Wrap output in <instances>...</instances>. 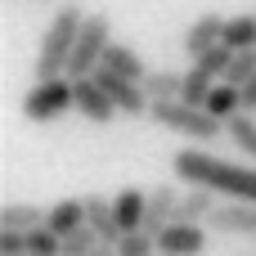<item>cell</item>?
<instances>
[{"mask_svg": "<svg viewBox=\"0 0 256 256\" xmlns=\"http://www.w3.org/2000/svg\"><path fill=\"white\" fill-rule=\"evenodd\" d=\"M171 171L184 180V184H207L216 189L220 198H248L256 202V171L252 166H234V162H220L202 148H180L171 158Z\"/></svg>", "mask_w": 256, "mask_h": 256, "instance_id": "1", "label": "cell"}, {"mask_svg": "<svg viewBox=\"0 0 256 256\" xmlns=\"http://www.w3.org/2000/svg\"><path fill=\"white\" fill-rule=\"evenodd\" d=\"M148 117H153L162 130H176V135H184V140H194V144H216L220 130H225V122H220L212 108L189 104V99H153V104H148Z\"/></svg>", "mask_w": 256, "mask_h": 256, "instance_id": "2", "label": "cell"}, {"mask_svg": "<svg viewBox=\"0 0 256 256\" xmlns=\"http://www.w3.org/2000/svg\"><path fill=\"white\" fill-rule=\"evenodd\" d=\"M81 22H86L81 4H63V9L50 18V27H45V36H40V50H36V81H45V76H63V72H68Z\"/></svg>", "mask_w": 256, "mask_h": 256, "instance_id": "3", "label": "cell"}, {"mask_svg": "<svg viewBox=\"0 0 256 256\" xmlns=\"http://www.w3.org/2000/svg\"><path fill=\"white\" fill-rule=\"evenodd\" d=\"M108 45H112V22H108V14H86V22H81V32H76V45H72L68 76H90V72L104 63Z\"/></svg>", "mask_w": 256, "mask_h": 256, "instance_id": "4", "label": "cell"}, {"mask_svg": "<svg viewBox=\"0 0 256 256\" xmlns=\"http://www.w3.org/2000/svg\"><path fill=\"white\" fill-rule=\"evenodd\" d=\"M68 108H76V94H72V76H68V72L36 81V86L27 90V99H22V117H27V122H54V117H63Z\"/></svg>", "mask_w": 256, "mask_h": 256, "instance_id": "5", "label": "cell"}, {"mask_svg": "<svg viewBox=\"0 0 256 256\" xmlns=\"http://www.w3.org/2000/svg\"><path fill=\"white\" fill-rule=\"evenodd\" d=\"M94 76L104 81V90L117 99V108H122V117H148V90H144V81H135V76H122L117 68H108V63H99L94 68Z\"/></svg>", "mask_w": 256, "mask_h": 256, "instance_id": "6", "label": "cell"}, {"mask_svg": "<svg viewBox=\"0 0 256 256\" xmlns=\"http://www.w3.org/2000/svg\"><path fill=\"white\" fill-rule=\"evenodd\" d=\"M72 94H76V112L86 117V122H94V126H108L112 117H122V108H117V99L104 90V81L90 72V76H72Z\"/></svg>", "mask_w": 256, "mask_h": 256, "instance_id": "7", "label": "cell"}, {"mask_svg": "<svg viewBox=\"0 0 256 256\" xmlns=\"http://www.w3.org/2000/svg\"><path fill=\"white\" fill-rule=\"evenodd\" d=\"M216 234H234V238H256V202L248 198H225L216 202L212 220H207Z\"/></svg>", "mask_w": 256, "mask_h": 256, "instance_id": "8", "label": "cell"}, {"mask_svg": "<svg viewBox=\"0 0 256 256\" xmlns=\"http://www.w3.org/2000/svg\"><path fill=\"white\" fill-rule=\"evenodd\" d=\"M202 248H207L202 220H171L158 234V252H166V256H198Z\"/></svg>", "mask_w": 256, "mask_h": 256, "instance_id": "9", "label": "cell"}, {"mask_svg": "<svg viewBox=\"0 0 256 256\" xmlns=\"http://www.w3.org/2000/svg\"><path fill=\"white\" fill-rule=\"evenodd\" d=\"M225 22H230V18H220V14H198V18L184 27V40H180V45H184V54H189V58H198L202 50H212L216 40H225Z\"/></svg>", "mask_w": 256, "mask_h": 256, "instance_id": "10", "label": "cell"}, {"mask_svg": "<svg viewBox=\"0 0 256 256\" xmlns=\"http://www.w3.org/2000/svg\"><path fill=\"white\" fill-rule=\"evenodd\" d=\"M176 207H180V194L171 184H158L148 189V207H144V230L148 234H162L171 220H176Z\"/></svg>", "mask_w": 256, "mask_h": 256, "instance_id": "11", "label": "cell"}, {"mask_svg": "<svg viewBox=\"0 0 256 256\" xmlns=\"http://www.w3.org/2000/svg\"><path fill=\"white\" fill-rule=\"evenodd\" d=\"M86 220L99 230L104 248H108V252H117V243H122V225H117V216H112V202H108L104 194H86Z\"/></svg>", "mask_w": 256, "mask_h": 256, "instance_id": "12", "label": "cell"}, {"mask_svg": "<svg viewBox=\"0 0 256 256\" xmlns=\"http://www.w3.org/2000/svg\"><path fill=\"white\" fill-rule=\"evenodd\" d=\"M220 194L207 189V184H194L189 194H180V207H176V220H212Z\"/></svg>", "mask_w": 256, "mask_h": 256, "instance_id": "13", "label": "cell"}, {"mask_svg": "<svg viewBox=\"0 0 256 256\" xmlns=\"http://www.w3.org/2000/svg\"><path fill=\"white\" fill-rule=\"evenodd\" d=\"M144 207H148V194L144 189H122L112 198V216H117L122 234L126 230H144Z\"/></svg>", "mask_w": 256, "mask_h": 256, "instance_id": "14", "label": "cell"}, {"mask_svg": "<svg viewBox=\"0 0 256 256\" xmlns=\"http://www.w3.org/2000/svg\"><path fill=\"white\" fill-rule=\"evenodd\" d=\"M202 108H212L220 122H230V117L243 108V86H234V81H225V76H220V81L212 86V94L202 99Z\"/></svg>", "mask_w": 256, "mask_h": 256, "instance_id": "15", "label": "cell"}, {"mask_svg": "<svg viewBox=\"0 0 256 256\" xmlns=\"http://www.w3.org/2000/svg\"><path fill=\"white\" fill-rule=\"evenodd\" d=\"M45 225H50L54 234H72L76 225H86V198H63V202H54V207L45 212Z\"/></svg>", "mask_w": 256, "mask_h": 256, "instance_id": "16", "label": "cell"}, {"mask_svg": "<svg viewBox=\"0 0 256 256\" xmlns=\"http://www.w3.org/2000/svg\"><path fill=\"white\" fill-rule=\"evenodd\" d=\"M104 252V238H99V230L86 220V225H76L72 234H63V256H94Z\"/></svg>", "mask_w": 256, "mask_h": 256, "instance_id": "17", "label": "cell"}, {"mask_svg": "<svg viewBox=\"0 0 256 256\" xmlns=\"http://www.w3.org/2000/svg\"><path fill=\"white\" fill-rule=\"evenodd\" d=\"M104 63H108V68H117L122 76H135V81H144V72H148V68H144V58H140L130 45H122V40H112V45H108Z\"/></svg>", "mask_w": 256, "mask_h": 256, "instance_id": "18", "label": "cell"}, {"mask_svg": "<svg viewBox=\"0 0 256 256\" xmlns=\"http://www.w3.org/2000/svg\"><path fill=\"white\" fill-rule=\"evenodd\" d=\"M225 135H230V140H234L248 158H256V117L248 112V108H238V112L225 122Z\"/></svg>", "mask_w": 256, "mask_h": 256, "instance_id": "19", "label": "cell"}, {"mask_svg": "<svg viewBox=\"0 0 256 256\" xmlns=\"http://www.w3.org/2000/svg\"><path fill=\"white\" fill-rule=\"evenodd\" d=\"M144 90H148V99H180V90H184V72H144Z\"/></svg>", "mask_w": 256, "mask_h": 256, "instance_id": "20", "label": "cell"}, {"mask_svg": "<svg viewBox=\"0 0 256 256\" xmlns=\"http://www.w3.org/2000/svg\"><path fill=\"white\" fill-rule=\"evenodd\" d=\"M0 225L4 230H36V225H45V212L27 207V202H4L0 207Z\"/></svg>", "mask_w": 256, "mask_h": 256, "instance_id": "21", "label": "cell"}, {"mask_svg": "<svg viewBox=\"0 0 256 256\" xmlns=\"http://www.w3.org/2000/svg\"><path fill=\"white\" fill-rule=\"evenodd\" d=\"M225 45H234V50H252V45H256V14H238V18L225 22Z\"/></svg>", "mask_w": 256, "mask_h": 256, "instance_id": "22", "label": "cell"}, {"mask_svg": "<svg viewBox=\"0 0 256 256\" xmlns=\"http://www.w3.org/2000/svg\"><path fill=\"white\" fill-rule=\"evenodd\" d=\"M27 256H63V234H54L50 225L27 230Z\"/></svg>", "mask_w": 256, "mask_h": 256, "instance_id": "23", "label": "cell"}, {"mask_svg": "<svg viewBox=\"0 0 256 256\" xmlns=\"http://www.w3.org/2000/svg\"><path fill=\"white\" fill-rule=\"evenodd\" d=\"M148 252H158V234H148V230H126L117 243V256H148Z\"/></svg>", "mask_w": 256, "mask_h": 256, "instance_id": "24", "label": "cell"}, {"mask_svg": "<svg viewBox=\"0 0 256 256\" xmlns=\"http://www.w3.org/2000/svg\"><path fill=\"white\" fill-rule=\"evenodd\" d=\"M212 86H216V76H207L198 63L184 72V90H180V99H189V104H202L207 94H212Z\"/></svg>", "mask_w": 256, "mask_h": 256, "instance_id": "25", "label": "cell"}, {"mask_svg": "<svg viewBox=\"0 0 256 256\" xmlns=\"http://www.w3.org/2000/svg\"><path fill=\"white\" fill-rule=\"evenodd\" d=\"M252 72H256V45H252V50H234V58H230V68H225V81L248 86Z\"/></svg>", "mask_w": 256, "mask_h": 256, "instance_id": "26", "label": "cell"}, {"mask_svg": "<svg viewBox=\"0 0 256 256\" xmlns=\"http://www.w3.org/2000/svg\"><path fill=\"white\" fill-rule=\"evenodd\" d=\"M0 256H27V230H4L0 225Z\"/></svg>", "mask_w": 256, "mask_h": 256, "instance_id": "27", "label": "cell"}, {"mask_svg": "<svg viewBox=\"0 0 256 256\" xmlns=\"http://www.w3.org/2000/svg\"><path fill=\"white\" fill-rule=\"evenodd\" d=\"M243 108H248V112H256V72H252V81L243 86Z\"/></svg>", "mask_w": 256, "mask_h": 256, "instance_id": "28", "label": "cell"}]
</instances>
